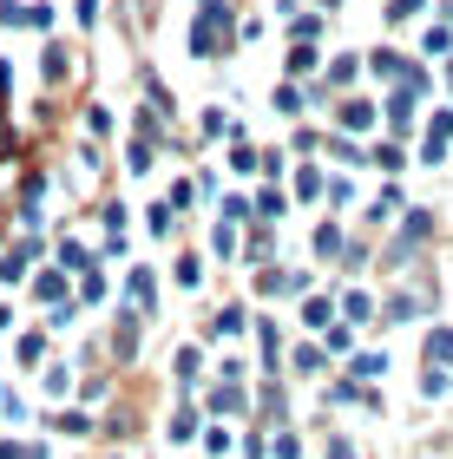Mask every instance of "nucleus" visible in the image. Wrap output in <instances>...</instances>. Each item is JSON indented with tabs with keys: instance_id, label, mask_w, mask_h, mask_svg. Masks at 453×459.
<instances>
[{
	"instance_id": "dca6fc26",
	"label": "nucleus",
	"mask_w": 453,
	"mask_h": 459,
	"mask_svg": "<svg viewBox=\"0 0 453 459\" xmlns=\"http://www.w3.org/2000/svg\"><path fill=\"white\" fill-rule=\"evenodd\" d=\"M427 0H388V20H407V13H421Z\"/></svg>"
},
{
	"instance_id": "4468645a",
	"label": "nucleus",
	"mask_w": 453,
	"mask_h": 459,
	"mask_svg": "<svg viewBox=\"0 0 453 459\" xmlns=\"http://www.w3.org/2000/svg\"><path fill=\"white\" fill-rule=\"evenodd\" d=\"M211 328H217V335H237V328H243V308H223V316H217Z\"/></svg>"
},
{
	"instance_id": "0eeeda50",
	"label": "nucleus",
	"mask_w": 453,
	"mask_h": 459,
	"mask_svg": "<svg viewBox=\"0 0 453 459\" xmlns=\"http://www.w3.org/2000/svg\"><path fill=\"white\" fill-rule=\"evenodd\" d=\"M316 249H322V256H335V249H342V230L322 223V230H316Z\"/></svg>"
},
{
	"instance_id": "ddd939ff",
	"label": "nucleus",
	"mask_w": 453,
	"mask_h": 459,
	"mask_svg": "<svg viewBox=\"0 0 453 459\" xmlns=\"http://www.w3.org/2000/svg\"><path fill=\"white\" fill-rule=\"evenodd\" d=\"M355 73H362V59H335V66H328V79H335V86H348Z\"/></svg>"
},
{
	"instance_id": "423d86ee",
	"label": "nucleus",
	"mask_w": 453,
	"mask_h": 459,
	"mask_svg": "<svg viewBox=\"0 0 453 459\" xmlns=\"http://www.w3.org/2000/svg\"><path fill=\"white\" fill-rule=\"evenodd\" d=\"M421 394H427V401H440V394H447V368H427L421 374Z\"/></svg>"
},
{
	"instance_id": "f8f14e48",
	"label": "nucleus",
	"mask_w": 453,
	"mask_h": 459,
	"mask_svg": "<svg viewBox=\"0 0 453 459\" xmlns=\"http://www.w3.org/2000/svg\"><path fill=\"white\" fill-rule=\"evenodd\" d=\"M211 407H217V413H237V407H243V394H237V387H217V394H211Z\"/></svg>"
},
{
	"instance_id": "1a4fd4ad",
	"label": "nucleus",
	"mask_w": 453,
	"mask_h": 459,
	"mask_svg": "<svg viewBox=\"0 0 453 459\" xmlns=\"http://www.w3.org/2000/svg\"><path fill=\"white\" fill-rule=\"evenodd\" d=\"M381 368H388V354H355V374H362V381H375Z\"/></svg>"
},
{
	"instance_id": "39448f33",
	"label": "nucleus",
	"mask_w": 453,
	"mask_h": 459,
	"mask_svg": "<svg viewBox=\"0 0 453 459\" xmlns=\"http://www.w3.org/2000/svg\"><path fill=\"white\" fill-rule=\"evenodd\" d=\"M290 361H296V374H322V368H328V361H322V348H309V342L290 354Z\"/></svg>"
},
{
	"instance_id": "20e7f679",
	"label": "nucleus",
	"mask_w": 453,
	"mask_h": 459,
	"mask_svg": "<svg viewBox=\"0 0 453 459\" xmlns=\"http://www.w3.org/2000/svg\"><path fill=\"white\" fill-rule=\"evenodd\" d=\"M132 302H138V316H145V308H152V296H158V282H152V269H132Z\"/></svg>"
},
{
	"instance_id": "7ed1b4c3",
	"label": "nucleus",
	"mask_w": 453,
	"mask_h": 459,
	"mask_svg": "<svg viewBox=\"0 0 453 459\" xmlns=\"http://www.w3.org/2000/svg\"><path fill=\"white\" fill-rule=\"evenodd\" d=\"M421 354H427L434 368H447V374H453V328H427V348H421Z\"/></svg>"
},
{
	"instance_id": "2eb2a0df",
	"label": "nucleus",
	"mask_w": 453,
	"mask_h": 459,
	"mask_svg": "<svg viewBox=\"0 0 453 459\" xmlns=\"http://www.w3.org/2000/svg\"><path fill=\"white\" fill-rule=\"evenodd\" d=\"M39 354H47V342H39V335L20 342V361H27V368H39Z\"/></svg>"
},
{
	"instance_id": "9b49d317",
	"label": "nucleus",
	"mask_w": 453,
	"mask_h": 459,
	"mask_svg": "<svg viewBox=\"0 0 453 459\" xmlns=\"http://www.w3.org/2000/svg\"><path fill=\"white\" fill-rule=\"evenodd\" d=\"M302 106H309V92H296V86L276 92V112H302Z\"/></svg>"
},
{
	"instance_id": "f03ea898",
	"label": "nucleus",
	"mask_w": 453,
	"mask_h": 459,
	"mask_svg": "<svg viewBox=\"0 0 453 459\" xmlns=\"http://www.w3.org/2000/svg\"><path fill=\"white\" fill-rule=\"evenodd\" d=\"M447 138H453V112H440L434 125H427V152H421V158L440 164V158H447Z\"/></svg>"
},
{
	"instance_id": "9d476101",
	"label": "nucleus",
	"mask_w": 453,
	"mask_h": 459,
	"mask_svg": "<svg viewBox=\"0 0 453 459\" xmlns=\"http://www.w3.org/2000/svg\"><path fill=\"white\" fill-rule=\"evenodd\" d=\"M290 73H316V47H302V39H296V53H290Z\"/></svg>"
},
{
	"instance_id": "6e6552de",
	"label": "nucleus",
	"mask_w": 453,
	"mask_h": 459,
	"mask_svg": "<svg viewBox=\"0 0 453 459\" xmlns=\"http://www.w3.org/2000/svg\"><path fill=\"white\" fill-rule=\"evenodd\" d=\"M342 308H348V322H368V316H375V302H368V296H362V289H355V296H348Z\"/></svg>"
},
{
	"instance_id": "f257e3e1",
	"label": "nucleus",
	"mask_w": 453,
	"mask_h": 459,
	"mask_svg": "<svg viewBox=\"0 0 453 459\" xmlns=\"http://www.w3.org/2000/svg\"><path fill=\"white\" fill-rule=\"evenodd\" d=\"M231 13H223L217 7V0H204V13H197V27H191V53L197 59H223V53H231Z\"/></svg>"
},
{
	"instance_id": "a211bd4d",
	"label": "nucleus",
	"mask_w": 453,
	"mask_h": 459,
	"mask_svg": "<svg viewBox=\"0 0 453 459\" xmlns=\"http://www.w3.org/2000/svg\"><path fill=\"white\" fill-rule=\"evenodd\" d=\"M447 86H453V73H447Z\"/></svg>"
},
{
	"instance_id": "f3484780",
	"label": "nucleus",
	"mask_w": 453,
	"mask_h": 459,
	"mask_svg": "<svg viewBox=\"0 0 453 459\" xmlns=\"http://www.w3.org/2000/svg\"><path fill=\"white\" fill-rule=\"evenodd\" d=\"M328 459H362V453L348 446V440H328Z\"/></svg>"
}]
</instances>
